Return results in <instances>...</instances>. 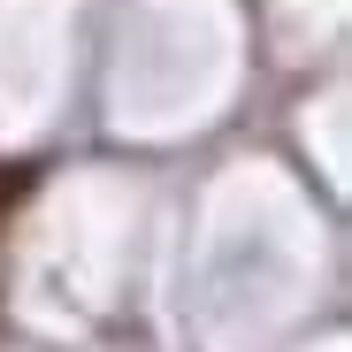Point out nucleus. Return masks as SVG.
Listing matches in <instances>:
<instances>
[]
</instances>
